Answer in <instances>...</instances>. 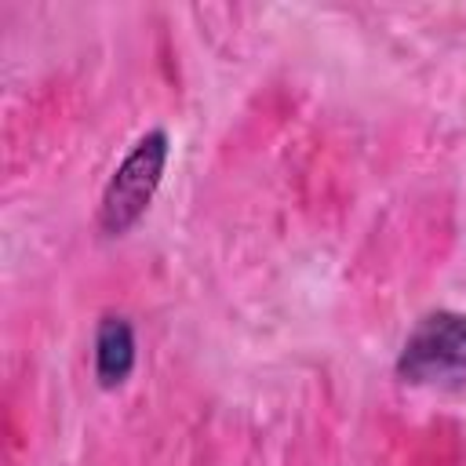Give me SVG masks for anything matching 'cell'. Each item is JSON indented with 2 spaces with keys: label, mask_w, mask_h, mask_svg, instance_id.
I'll return each mask as SVG.
<instances>
[{
  "label": "cell",
  "mask_w": 466,
  "mask_h": 466,
  "mask_svg": "<svg viewBox=\"0 0 466 466\" xmlns=\"http://www.w3.org/2000/svg\"><path fill=\"white\" fill-rule=\"evenodd\" d=\"M167 160H171V138L164 127L146 131L127 149V157L116 164V171L109 175V182L102 189L98 226L106 237H124L131 226H138V218L149 211V204L164 182Z\"/></svg>",
  "instance_id": "6da1fadb"
},
{
  "label": "cell",
  "mask_w": 466,
  "mask_h": 466,
  "mask_svg": "<svg viewBox=\"0 0 466 466\" xmlns=\"http://www.w3.org/2000/svg\"><path fill=\"white\" fill-rule=\"evenodd\" d=\"M397 375L415 386H455L466 379V313H426L400 346Z\"/></svg>",
  "instance_id": "7a4b0ae2"
},
{
  "label": "cell",
  "mask_w": 466,
  "mask_h": 466,
  "mask_svg": "<svg viewBox=\"0 0 466 466\" xmlns=\"http://www.w3.org/2000/svg\"><path fill=\"white\" fill-rule=\"evenodd\" d=\"M95 379L102 390H116L131 379L135 371V360H138V339H135V328L127 317L120 313H109L98 320L95 328Z\"/></svg>",
  "instance_id": "3957f363"
}]
</instances>
